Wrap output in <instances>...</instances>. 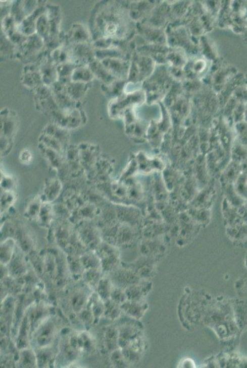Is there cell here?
Returning a JSON list of instances; mask_svg holds the SVG:
<instances>
[{
	"mask_svg": "<svg viewBox=\"0 0 247 368\" xmlns=\"http://www.w3.org/2000/svg\"><path fill=\"white\" fill-rule=\"evenodd\" d=\"M62 189L63 186L59 178L52 177L47 180L41 194L42 202L53 203L61 195Z\"/></svg>",
	"mask_w": 247,
	"mask_h": 368,
	"instance_id": "obj_1",
	"label": "cell"
},
{
	"mask_svg": "<svg viewBox=\"0 0 247 368\" xmlns=\"http://www.w3.org/2000/svg\"><path fill=\"white\" fill-rule=\"evenodd\" d=\"M78 150L82 167L85 169L95 167L98 160V150L92 146H86L85 148L84 146H81L79 147Z\"/></svg>",
	"mask_w": 247,
	"mask_h": 368,
	"instance_id": "obj_2",
	"label": "cell"
},
{
	"mask_svg": "<svg viewBox=\"0 0 247 368\" xmlns=\"http://www.w3.org/2000/svg\"><path fill=\"white\" fill-rule=\"evenodd\" d=\"M55 216V205L51 203H42L41 211L36 220L39 225L47 226L51 224Z\"/></svg>",
	"mask_w": 247,
	"mask_h": 368,
	"instance_id": "obj_3",
	"label": "cell"
},
{
	"mask_svg": "<svg viewBox=\"0 0 247 368\" xmlns=\"http://www.w3.org/2000/svg\"><path fill=\"white\" fill-rule=\"evenodd\" d=\"M41 195H36L28 204L24 211V217L30 220H37L42 205Z\"/></svg>",
	"mask_w": 247,
	"mask_h": 368,
	"instance_id": "obj_4",
	"label": "cell"
},
{
	"mask_svg": "<svg viewBox=\"0 0 247 368\" xmlns=\"http://www.w3.org/2000/svg\"><path fill=\"white\" fill-rule=\"evenodd\" d=\"M75 216H70V219H92L98 214V208L93 204H82L75 211Z\"/></svg>",
	"mask_w": 247,
	"mask_h": 368,
	"instance_id": "obj_5",
	"label": "cell"
},
{
	"mask_svg": "<svg viewBox=\"0 0 247 368\" xmlns=\"http://www.w3.org/2000/svg\"><path fill=\"white\" fill-rule=\"evenodd\" d=\"M1 214H5L10 210L16 200L15 192L2 191L1 194Z\"/></svg>",
	"mask_w": 247,
	"mask_h": 368,
	"instance_id": "obj_6",
	"label": "cell"
},
{
	"mask_svg": "<svg viewBox=\"0 0 247 368\" xmlns=\"http://www.w3.org/2000/svg\"><path fill=\"white\" fill-rule=\"evenodd\" d=\"M16 187V180L12 175L5 174L1 171V188L2 191L14 192Z\"/></svg>",
	"mask_w": 247,
	"mask_h": 368,
	"instance_id": "obj_7",
	"label": "cell"
},
{
	"mask_svg": "<svg viewBox=\"0 0 247 368\" xmlns=\"http://www.w3.org/2000/svg\"><path fill=\"white\" fill-rule=\"evenodd\" d=\"M237 194L243 199L247 198V176L241 175L237 179Z\"/></svg>",
	"mask_w": 247,
	"mask_h": 368,
	"instance_id": "obj_8",
	"label": "cell"
},
{
	"mask_svg": "<svg viewBox=\"0 0 247 368\" xmlns=\"http://www.w3.org/2000/svg\"><path fill=\"white\" fill-rule=\"evenodd\" d=\"M19 159L20 162L25 165H29L32 162L33 155L32 152L27 149L22 150L20 152Z\"/></svg>",
	"mask_w": 247,
	"mask_h": 368,
	"instance_id": "obj_9",
	"label": "cell"
}]
</instances>
